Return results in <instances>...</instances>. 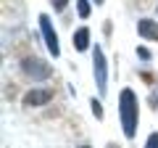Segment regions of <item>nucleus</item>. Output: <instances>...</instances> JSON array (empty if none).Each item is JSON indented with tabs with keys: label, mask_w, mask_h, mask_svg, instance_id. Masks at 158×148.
Masks as SVG:
<instances>
[{
	"label": "nucleus",
	"mask_w": 158,
	"mask_h": 148,
	"mask_svg": "<svg viewBox=\"0 0 158 148\" xmlns=\"http://www.w3.org/2000/svg\"><path fill=\"white\" fill-rule=\"evenodd\" d=\"M79 148H90V146H79Z\"/></svg>",
	"instance_id": "nucleus-15"
},
{
	"label": "nucleus",
	"mask_w": 158,
	"mask_h": 148,
	"mask_svg": "<svg viewBox=\"0 0 158 148\" xmlns=\"http://www.w3.org/2000/svg\"><path fill=\"white\" fill-rule=\"evenodd\" d=\"M53 101V90L50 87H40V90H29L24 95V106L32 108V106H45V103Z\"/></svg>",
	"instance_id": "nucleus-5"
},
{
	"label": "nucleus",
	"mask_w": 158,
	"mask_h": 148,
	"mask_svg": "<svg viewBox=\"0 0 158 148\" xmlns=\"http://www.w3.org/2000/svg\"><path fill=\"white\" fill-rule=\"evenodd\" d=\"M40 29H42V37H45V45H48V50H50V56L58 58V56H61V45H58V34H56V29H53L48 13L40 16Z\"/></svg>",
	"instance_id": "nucleus-4"
},
{
	"label": "nucleus",
	"mask_w": 158,
	"mask_h": 148,
	"mask_svg": "<svg viewBox=\"0 0 158 148\" xmlns=\"http://www.w3.org/2000/svg\"><path fill=\"white\" fill-rule=\"evenodd\" d=\"M95 3H98V6H100V3H103V0H95Z\"/></svg>",
	"instance_id": "nucleus-14"
},
{
	"label": "nucleus",
	"mask_w": 158,
	"mask_h": 148,
	"mask_svg": "<svg viewBox=\"0 0 158 148\" xmlns=\"http://www.w3.org/2000/svg\"><path fill=\"white\" fill-rule=\"evenodd\" d=\"M77 11L82 19H87L90 16V0H77Z\"/></svg>",
	"instance_id": "nucleus-8"
},
{
	"label": "nucleus",
	"mask_w": 158,
	"mask_h": 148,
	"mask_svg": "<svg viewBox=\"0 0 158 148\" xmlns=\"http://www.w3.org/2000/svg\"><path fill=\"white\" fill-rule=\"evenodd\" d=\"M145 148H158V132H153V135L148 137V143H145Z\"/></svg>",
	"instance_id": "nucleus-10"
},
{
	"label": "nucleus",
	"mask_w": 158,
	"mask_h": 148,
	"mask_svg": "<svg viewBox=\"0 0 158 148\" xmlns=\"http://www.w3.org/2000/svg\"><path fill=\"white\" fill-rule=\"evenodd\" d=\"M74 48H77L79 53H85L87 48H90V29L87 27H82V29L74 32Z\"/></svg>",
	"instance_id": "nucleus-7"
},
{
	"label": "nucleus",
	"mask_w": 158,
	"mask_h": 148,
	"mask_svg": "<svg viewBox=\"0 0 158 148\" xmlns=\"http://www.w3.org/2000/svg\"><path fill=\"white\" fill-rule=\"evenodd\" d=\"M90 106H92V114H95L98 119H103V103H100V101H95V98H92V101H90Z\"/></svg>",
	"instance_id": "nucleus-9"
},
{
	"label": "nucleus",
	"mask_w": 158,
	"mask_h": 148,
	"mask_svg": "<svg viewBox=\"0 0 158 148\" xmlns=\"http://www.w3.org/2000/svg\"><path fill=\"white\" fill-rule=\"evenodd\" d=\"M137 32H140V37H145V40H156L158 42V21H153V19H140Z\"/></svg>",
	"instance_id": "nucleus-6"
},
{
	"label": "nucleus",
	"mask_w": 158,
	"mask_h": 148,
	"mask_svg": "<svg viewBox=\"0 0 158 148\" xmlns=\"http://www.w3.org/2000/svg\"><path fill=\"white\" fill-rule=\"evenodd\" d=\"M137 56H140V58H145V61H148V58H150V50H148V48H137Z\"/></svg>",
	"instance_id": "nucleus-12"
},
{
	"label": "nucleus",
	"mask_w": 158,
	"mask_h": 148,
	"mask_svg": "<svg viewBox=\"0 0 158 148\" xmlns=\"http://www.w3.org/2000/svg\"><path fill=\"white\" fill-rule=\"evenodd\" d=\"M108 148H118V146H113V143H108Z\"/></svg>",
	"instance_id": "nucleus-13"
},
{
	"label": "nucleus",
	"mask_w": 158,
	"mask_h": 148,
	"mask_svg": "<svg viewBox=\"0 0 158 148\" xmlns=\"http://www.w3.org/2000/svg\"><path fill=\"white\" fill-rule=\"evenodd\" d=\"M66 3H69V0H53V8H56V11H63Z\"/></svg>",
	"instance_id": "nucleus-11"
},
{
	"label": "nucleus",
	"mask_w": 158,
	"mask_h": 148,
	"mask_svg": "<svg viewBox=\"0 0 158 148\" xmlns=\"http://www.w3.org/2000/svg\"><path fill=\"white\" fill-rule=\"evenodd\" d=\"M21 72L27 74L32 82H45L50 77V63L40 61V58H24L21 61Z\"/></svg>",
	"instance_id": "nucleus-2"
},
{
	"label": "nucleus",
	"mask_w": 158,
	"mask_h": 148,
	"mask_svg": "<svg viewBox=\"0 0 158 148\" xmlns=\"http://www.w3.org/2000/svg\"><path fill=\"white\" fill-rule=\"evenodd\" d=\"M92 72H95L98 90L106 95V90H108V63H106V56H103V50L98 45H95V50H92Z\"/></svg>",
	"instance_id": "nucleus-3"
},
{
	"label": "nucleus",
	"mask_w": 158,
	"mask_h": 148,
	"mask_svg": "<svg viewBox=\"0 0 158 148\" xmlns=\"http://www.w3.org/2000/svg\"><path fill=\"white\" fill-rule=\"evenodd\" d=\"M118 116H121V127H124V135L135 137L137 135V122H140V108H137V95L135 90L124 87L121 95H118Z\"/></svg>",
	"instance_id": "nucleus-1"
}]
</instances>
